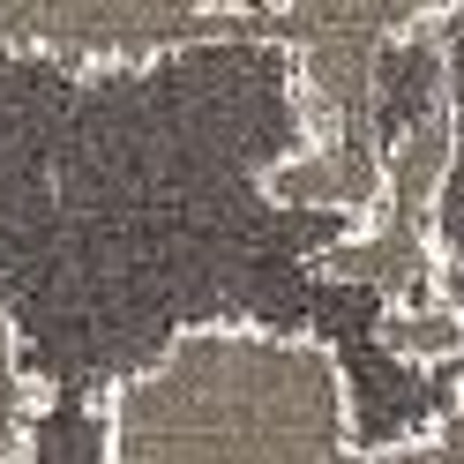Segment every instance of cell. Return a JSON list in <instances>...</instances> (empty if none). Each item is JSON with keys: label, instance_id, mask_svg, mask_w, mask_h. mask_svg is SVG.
Listing matches in <instances>:
<instances>
[{"label": "cell", "instance_id": "obj_4", "mask_svg": "<svg viewBox=\"0 0 464 464\" xmlns=\"http://www.w3.org/2000/svg\"><path fill=\"white\" fill-rule=\"evenodd\" d=\"M31 420H38V382H31V360H23L15 323L0 314V464L31 457Z\"/></svg>", "mask_w": 464, "mask_h": 464}, {"label": "cell", "instance_id": "obj_5", "mask_svg": "<svg viewBox=\"0 0 464 464\" xmlns=\"http://www.w3.org/2000/svg\"><path fill=\"white\" fill-rule=\"evenodd\" d=\"M382 464H464V382L434 404V420H420Z\"/></svg>", "mask_w": 464, "mask_h": 464}, {"label": "cell", "instance_id": "obj_3", "mask_svg": "<svg viewBox=\"0 0 464 464\" xmlns=\"http://www.w3.org/2000/svg\"><path fill=\"white\" fill-rule=\"evenodd\" d=\"M270 31V15H240V8H172V0H75V8H0V38L8 45H38L61 53L75 68H142V61H172L188 45L210 38H247Z\"/></svg>", "mask_w": 464, "mask_h": 464}, {"label": "cell", "instance_id": "obj_2", "mask_svg": "<svg viewBox=\"0 0 464 464\" xmlns=\"http://www.w3.org/2000/svg\"><path fill=\"white\" fill-rule=\"evenodd\" d=\"M450 158H457V112L420 105L412 128H397L382 142V195H374V210L330 255V270L374 285L390 300V314L442 307V300L464 307V293H450V277H442V247H434L442 240L434 210H442V188H450Z\"/></svg>", "mask_w": 464, "mask_h": 464}, {"label": "cell", "instance_id": "obj_1", "mask_svg": "<svg viewBox=\"0 0 464 464\" xmlns=\"http://www.w3.org/2000/svg\"><path fill=\"white\" fill-rule=\"evenodd\" d=\"M105 464H367L353 367L323 330L218 323L172 330L98 397Z\"/></svg>", "mask_w": 464, "mask_h": 464}]
</instances>
